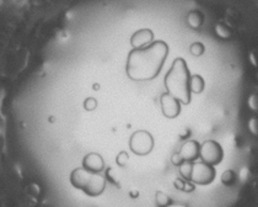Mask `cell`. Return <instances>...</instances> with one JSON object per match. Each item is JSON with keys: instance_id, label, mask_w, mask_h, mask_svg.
<instances>
[{"instance_id": "cell-1", "label": "cell", "mask_w": 258, "mask_h": 207, "mask_svg": "<svg viewBox=\"0 0 258 207\" xmlns=\"http://www.w3.org/2000/svg\"><path fill=\"white\" fill-rule=\"evenodd\" d=\"M199 156L202 162L209 166H217L223 159V148L214 141H207L199 148Z\"/></svg>"}, {"instance_id": "cell-2", "label": "cell", "mask_w": 258, "mask_h": 207, "mask_svg": "<svg viewBox=\"0 0 258 207\" xmlns=\"http://www.w3.org/2000/svg\"><path fill=\"white\" fill-rule=\"evenodd\" d=\"M215 178V170L213 166L204 163H197L192 167V174L190 179L195 181L196 184H202V185H207L210 184Z\"/></svg>"}, {"instance_id": "cell-3", "label": "cell", "mask_w": 258, "mask_h": 207, "mask_svg": "<svg viewBox=\"0 0 258 207\" xmlns=\"http://www.w3.org/2000/svg\"><path fill=\"white\" fill-rule=\"evenodd\" d=\"M199 148H201V145H198L196 142H188V143L183 145L181 154L187 161H193L199 156Z\"/></svg>"}]
</instances>
